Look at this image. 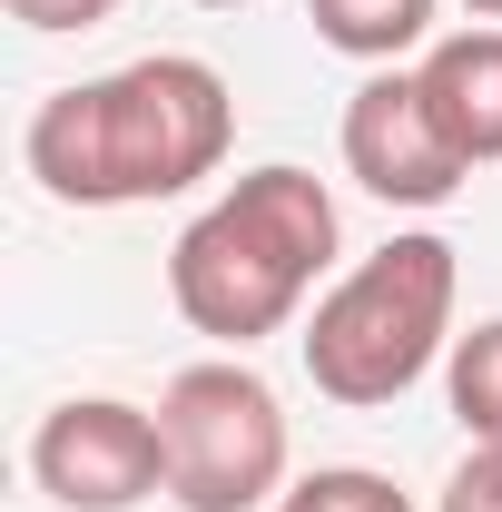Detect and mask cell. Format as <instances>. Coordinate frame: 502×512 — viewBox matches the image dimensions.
<instances>
[{"label":"cell","instance_id":"obj_2","mask_svg":"<svg viewBox=\"0 0 502 512\" xmlns=\"http://www.w3.org/2000/svg\"><path fill=\"white\" fill-rule=\"evenodd\" d=\"M335 266V197L306 168H247L227 197H207L178 247H168V306L217 335L227 355H247L266 335H286L315 276Z\"/></svg>","mask_w":502,"mask_h":512},{"label":"cell","instance_id":"obj_1","mask_svg":"<svg viewBox=\"0 0 502 512\" xmlns=\"http://www.w3.org/2000/svg\"><path fill=\"white\" fill-rule=\"evenodd\" d=\"M227 148H237V99L188 50L128 60L109 79H69L20 128L30 178L60 207H158V197H188L197 178L227 168Z\"/></svg>","mask_w":502,"mask_h":512},{"label":"cell","instance_id":"obj_13","mask_svg":"<svg viewBox=\"0 0 502 512\" xmlns=\"http://www.w3.org/2000/svg\"><path fill=\"white\" fill-rule=\"evenodd\" d=\"M463 10H473V20H493V30H502V0H463Z\"/></svg>","mask_w":502,"mask_h":512},{"label":"cell","instance_id":"obj_9","mask_svg":"<svg viewBox=\"0 0 502 512\" xmlns=\"http://www.w3.org/2000/svg\"><path fill=\"white\" fill-rule=\"evenodd\" d=\"M443 394H453V424H463L473 444H502V316L473 325V335H453Z\"/></svg>","mask_w":502,"mask_h":512},{"label":"cell","instance_id":"obj_4","mask_svg":"<svg viewBox=\"0 0 502 512\" xmlns=\"http://www.w3.org/2000/svg\"><path fill=\"white\" fill-rule=\"evenodd\" d=\"M158 434H168V503L178 512H256L286 493V404L247 355H207L178 365L158 394Z\"/></svg>","mask_w":502,"mask_h":512},{"label":"cell","instance_id":"obj_6","mask_svg":"<svg viewBox=\"0 0 502 512\" xmlns=\"http://www.w3.org/2000/svg\"><path fill=\"white\" fill-rule=\"evenodd\" d=\"M345 178L384 207H443L473 168L453 158V138L424 109V79L414 69H375L355 99H345Z\"/></svg>","mask_w":502,"mask_h":512},{"label":"cell","instance_id":"obj_14","mask_svg":"<svg viewBox=\"0 0 502 512\" xmlns=\"http://www.w3.org/2000/svg\"><path fill=\"white\" fill-rule=\"evenodd\" d=\"M197 10H247V0H197Z\"/></svg>","mask_w":502,"mask_h":512},{"label":"cell","instance_id":"obj_10","mask_svg":"<svg viewBox=\"0 0 502 512\" xmlns=\"http://www.w3.org/2000/svg\"><path fill=\"white\" fill-rule=\"evenodd\" d=\"M276 512H414V503L384 473H365V463H325V473H296L276 493Z\"/></svg>","mask_w":502,"mask_h":512},{"label":"cell","instance_id":"obj_7","mask_svg":"<svg viewBox=\"0 0 502 512\" xmlns=\"http://www.w3.org/2000/svg\"><path fill=\"white\" fill-rule=\"evenodd\" d=\"M414 79H424V109L453 138V158L463 168H502V30L493 20L443 30L434 50L414 60Z\"/></svg>","mask_w":502,"mask_h":512},{"label":"cell","instance_id":"obj_5","mask_svg":"<svg viewBox=\"0 0 502 512\" xmlns=\"http://www.w3.org/2000/svg\"><path fill=\"white\" fill-rule=\"evenodd\" d=\"M30 473H40V493L60 512H138L168 493V434H158L148 404L69 394L30 434Z\"/></svg>","mask_w":502,"mask_h":512},{"label":"cell","instance_id":"obj_12","mask_svg":"<svg viewBox=\"0 0 502 512\" xmlns=\"http://www.w3.org/2000/svg\"><path fill=\"white\" fill-rule=\"evenodd\" d=\"M119 0H10V20L20 30H99Z\"/></svg>","mask_w":502,"mask_h":512},{"label":"cell","instance_id":"obj_3","mask_svg":"<svg viewBox=\"0 0 502 512\" xmlns=\"http://www.w3.org/2000/svg\"><path fill=\"white\" fill-rule=\"evenodd\" d=\"M453 286L463 266L434 227L414 237H384L365 266H345L306 316V384L345 414H375V404H404L414 384L434 375V355L453 345Z\"/></svg>","mask_w":502,"mask_h":512},{"label":"cell","instance_id":"obj_11","mask_svg":"<svg viewBox=\"0 0 502 512\" xmlns=\"http://www.w3.org/2000/svg\"><path fill=\"white\" fill-rule=\"evenodd\" d=\"M434 512H502V444H473L453 463V483L434 493Z\"/></svg>","mask_w":502,"mask_h":512},{"label":"cell","instance_id":"obj_8","mask_svg":"<svg viewBox=\"0 0 502 512\" xmlns=\"http://www.w3.org/2000/svg\"><path fill=\"white\" fill-rule=\"evenodd\" d=\"M434 10L443 0H306L315 40L365 69H394L404 50H434Z\"/></svg>","mask_w":502,"mask_h":512}]
</instances>
